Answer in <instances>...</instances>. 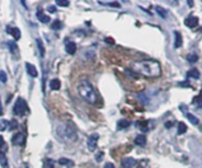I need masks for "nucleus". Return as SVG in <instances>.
Returning <instances> with one entry per match:
<instances>
[{
    "instance_id": "f257e3e1",
    "label": "nucleus",
    "mask_w": 202,
    "mask_h": 168,
    "mask_svg": "<svg viewBox=\"0 0 202 168\" xmlns=\"http://www.w3.org/2000/svg\"><path fill=\"white\" fill-rule=\"evenodd\" d=\"M134 72L147 78H157L161 75V65L156 60H144L131 64Z\"/></svg>"
},
{
    "instance_id": "f03ea898",
    "label": "nucleus",
    "mask_w": 202,
    "mask_h": 168,
    "mask_svg": "<svg viewBox=\"0 0 202 168\" xmlns=\"http://www.w3.org/2000/svg\"><path fill=\"white\" fill-rule=\"evenodd\" d=\"M56 134L58 140L65 144H71L77 140V132L71 122H61L56 127Z\"/></svg>"
},
{
    "instance_id": "7ed1b4c3",
    "label": "nucleus",
    "mask_w": 202,
    "mask_h": 168,
    "mask_svg": "<svg viewBox=\"0 0 202 168\" xmlns=\"http://www.w3.org/2000/svg\"><path fill=\"white\" fill-rule=\"evenodd\" d=\"M78 93L89 104H95L97 101V94L95 92L92 85L88 80H82L81 82H79V85H78Z\"/></svg>"
},
{
    "instance_id": "20e7f679",
    "label": "nucleus",
    "mask_w": 202,
    "mask_h": 168,
    "mask_svg": "<svg viewBox=\"0 0 202 168\" xmlns=\"http://www.w3.org/2000/svg\"><path fill=\"white\" fill-rule=\"evenodd\" d=\"M13 113L18 116H24L25 114L28 113V106L26 104V101L22 99V98H18L16 104H14V107H13Z\"/></svg>"
},
{
    "instance_id": "39448f33",
    "label": "nucleus",
    "mask_w": 202,
    "mask_h": 168,
    "mask_svg": "<svg viewBox=\"0 0 202 168\" xmlns=\"http://www.w3.org/2000/svg\"><path fill=\"white\" fill-rule=\"evenodd\" d=\"M100 139V134L98 133H92L89 138H88V148L90 152H94V150L97 148V141Z\"/></svg>"
},
{
    "instance_id": "423d86ee",
    "label": "nucleus",
    "mask_w": 202,
    "mask_h": 168,
    "mask_svg": "<svg viewBox=\"0 0 202 168\" xmlns=\"http://www.w3.org/2000/svg\"><path fill=\"white\" fill-rule=\"evenodd\" d=\"M12 144L14 146H22L25 144V135L22 133H16L12 136Z\"/></svg>"
},
{
    "instance_id": "0eeeda50",
    "label": "nucleus",
    "mask_w": 202,
    "mask_h": 168,
    "mask_svg": "<svg viewBox=\"0 0 202 168\" xmlns=\"http://www.w3.org/2000/svg\"><path fill=\"white\" fill-rule=\"evenodd\" d=\"M198 24H199V19L196 17H194L193 14L188 16L187 18L184 19V25L187 27H189V28H194L195 26H198Z\"/></svg>"
},
{
    "instance_id": "6e6552de",
    "label": "nucleus",
    "mask_w": 202,
    "mask_h": 168,
    "mask_svg": "<svg viewBox=\"0 0 202 168\" xmlns=\"http://www.w3.org/2000/svg\"><path fill=\"white\" fill-rule=\"evenodd\" d=\"M136 160L134 158H124L122 160V166L123 168H132L134 166H136Z\"/></svg>"
},
{
    "instance_id": "1a4fd4ad",
    "label": "nucleus",
    "mask_w": 202,
    "mask_h": 168,
    "mask_svg": "<svg viewBox=\"0 0 202 168\" xmlns=\"http://www.w3.org/2000/svg\"><path fill=\"white\" fill-rule=\"evenodd\" d=\"M25 67H26L27 74L30 75V76H32V78H37V76H38V71H37V68H36V67H34L32 64H30V62H26Z\"/></svg>"
},
{
    "instance_id": "9d476101",
    "label": "nucleus",
    "mask_w": 202,
    "mask_h": 168,
    "mask_svg": "<svg viewBox=\"0 0 202 168\" xmlns=\"http://www.w3.org/2000/svg\"><path fill=\"white\" fill-rule=\"evenodd\" d=\"M6 31L12 36V37L14 38L16 40H19L21 37V32L19 28H17V27H7L6 28Z\"/></svg>"
},
{
    "instance_id": "9b49d317",
    "label": "nucleus",
    "mask_w": 202,
    "mask_h": 168,
    "mask_svg": "<svg viewBox=\"0 0 202 168\" xmlns=\"http://www.w3.org/2000/svg\"><path fill=\"white\" fill-rule=\"evenodd\" d=\"M65 51H66V53H69V54H75L76 53V51H77V45H76V42H73V41H70V42H67L66 45H65Z\"/></svg>"
},
{
    "instance_id": "f8f14e48",
    "label": "nucleus",
    "mask_w": 202,
    "mask_h": 168,
    "mask_svg": "<svg viewBox=\"0 0 202 168\" xmlns=\"http://www.w3.org/2000/svg\"><path fill=\"white\" fill-rule=\"evenodd\" d=\"M37 18H38V20H39L40 22H43V24H47V22L51 21V18H50L49 16H46L45 13H43L41 10H39V11L37 12Z\"/></svg>"
},
{
    "instance_id": "ddd939ff",
    "label": "nucleus",
    "mask_w": 202,
    "mask_h": 168,
    "mask_svg": "<svg viewBox=\"0 0 202 168\" xmlns=\"http://www.w3.org/2000/svg\"><path fill=\"white\" fill-rule=\"evenodd\" d=\"M174 37H175V42H174V47L175 48H180L182 46V36L180 32L175 31L174 32Z\"/></svg>"
},
{
    "instance_id": "4468645a",
    "label": "nucleus",
    "mask_w": 202,
    "mask_h": 168,
    "mask_svg": "<svg viewBox=\"0 0 202 168\" xmlns=\"http://www.w3.org/2000/svg\"><path fill=\"white\" fill-rule=\"evenodd\" d=\"M155 11H156V13H157L162 19H165L167 17H168V12H167L165 8H163L162 6L156 5V6H155Z\"/></svg>"
},
{
    "instance_id": "2eb2a0df",
    "label": "nucleus",
    "mask_w": 202,
    "mask_h": 168,
    "mask_svg": "<svg viewBox=\"0 0 202 168\" xmlns=\"http://www.w3.org/2000/svg\"><path fill=\"white\" fill-rule=\"evenodd\" d=\"M61 81L58 80V79H52L51 81H50V88L52 90V91H58L59 88H61Z\"/></svg>"
},
{
    "instance_id": "dca6fc26",
    "label": "nucleus",
    "mask_w": 202,
    "mask_h": 168,
    "mask_svg": "<svg viewBox=\"0 0 202 168\" xmlns=\"http://www.w3.org/2000/svg\"><path fill=\"white\" fill-rule=\"evenodd\" d=\"M0 166H1V168H8L7 158H6L5 153H2V152H0Z\"/></svg>"
},
{
    "instance_id": "f3484780",
    "label": "nucleus",
    "mask_w": 202,
    "mask_h": 168,
    "mask_svg": "<svg viewBox=\"0 0 202 168\" xmlns=\"http://www.w3.org/2000/svg\"><path fill=\"white\" fill-rule=\"evenodd\" d=\"M187 76L188 78H194V79H199L200 78V72L196 68H192L187 72Z\"/></svg>"
},
{
    "instance_id": "a211bd4d",
    "label": "nucleus",
    "mask_w": 202,
    "mask_h": 168,
    "mask_svg": "<svg viewBox=\"0 0 202 168\" xmlns=\"http://www.w3.org/2000/svg\"><path fill=\"white\" fill-rule=\"evenodd\" d=\"M130 125H131V122H130L129 120L123 119V120H120V121H118L117 127H118V130H124V128H128Z\"/></svg>"
},
{
    "instance_id": "6ab92c4d",
    "label": "nucleus",
    "mask_w": 202,
    "mask_h": 168,
    "mask_svg": "<svg viewBox=\"0 0 202 168\" xmlns=\"http://www.w3.org/2000/svg\"><path fill=\"white\" fill-rule=\"evenodd\" d=\"M145 142H147V138L144 135H137L135 138V144L138 145V146H144Z\"/></svg>"
},
{
    "instance_id": "aec40b11",
    "label": "nucleus",
    "mask_w": 202,
    "mask_h": 168,
    "mask_svg": "<svg viewBox=\"0 0 202 168\" xmlns=\"http://www.w3.org/2000/svg\"><path fill=\"white\" fill-rule=\"evenodd\" d=\"M58 164L59 165H63V166H67V167H73V161L69 160V159H65V158H61L58 160Z\"/></svg>"
},
{
    "instance_id": "412c9836",
    "label": "nucleus",
    "mask_w": 202,
    "mask_h": 168,
    "mask_svg": "<svg viewBox=\"0 0 202 168\" xmlns=\"http://www.w3.org/2000/svg\"><path fill=\"white\" fill-rule=\"evenodd\" d=\"M98 4L101 5H106V6H110V7H116V8H120L121 7V4L117 2V1H98Z\"/></svg>"
},
{
    "instance_id": "4be33fe9",
    "label": "nucleus",
    "mask_w": 202,
    "mask_h": 168,
    "mask_svg": "<svg viewBox=\"0 0 202 168\" xmlns=\"http://www.w3.org/2000/svg\"><path fill=\"white\" fill-rule=\"evenodd\" d=\"M198 60H199V56H198L196 53H190V54L187 56V61H188L189 64H194V62H196Z\"/></svg>"
},
{
    "instance_id": "5701e85b",
    "label": "nucleus",
    "mask_w": 202,
    "mask_h": 168,
    "mask_svg": "<svg viewBox=\"0 0 202 168\" xmlns=\"http://www.w3.org/2000/svg\"><path fill=\"white\" fill-rule=\"evenodd\" d=\"M37 47H38V50H39V54H40V56H45V47H44V45H43L41 39H37Z\"/></svg>"
},
{
    "instance_id": "b1692460",
    "label": "nucleus",
    "mask_w": 202,
    "mask_h": 168,
    "mask_svg": "<svg viewBox=\"0 0 202 168\" xmlns=\"http://www.w3.org/2000/svg\"><path fill=\"white\" fill-rule=\"evenodd\" d=\"M7 46H8L10 51H11L12 53H16V52L18 51V46H17V44H16L14 41H8V42H7Z\"/></svg>"
},
{
    "instance_id": "393cba45",
    "label": "nucleus",
    "mask_w": 202,
    "mask_h": 168,
    "mask_svg": "<svg viewBox=\"0 0 202 168\" xmlns=\"http://www.w3.org/2000/svg\"><path fill=\"white\" fill-rule=\"evenodd\" d=\"M187 119H188L193 125H198V124H199V119H198L195 115L190 114V113H187Z\"/></svg>"
},
{
    "instance_id": "a878e982",
    "label": "nucleus",
    "mask_w": 202,
    "mask_h": 168,
    "mask_svg": "<svg viewBox=\"0 0 202 168\" xmlns=\"http://www.w3.org/2000/svg\"><path fill=\"white\" fill-rule=\"evenodd\" d=\"M187 132V125L184 122H180L179 124V128H177V134H184Z\"/></svg>"
},
{
    "instance_id": "bb28decb",
    "label": "nucleus",
    "mask_w": 202,
    "mask_h": 168,
    "mask_svg": "<svg viewBox=\"0 0 202 168\" xmlns=\"http://www.w3.org/2000/svg\"><path fill=\"white\" fill-rule=\"evenodd\" d=\"M51 28L52 30H61L63 28V22H61V20H55L53 24H52V26H51Z\"/></svg>"
},
{
    "instance_id": "cd10ccee",
    "label": "nucleus",
    "mask_w": 202,
    "mask_h": 168,
    "mask_svg": "<svg viewBox=\"0 0 202 168\" xmlns=\"http://www.w3.org/2000/svg\"><path fill=\"white\" fill-rule=\"evenodd\" d=\"M8 127V121L6 120H0V132H4Z\"/></svg>"
},
{
    "instance_id": "c85d7f7f",
    "label": "nucleus",
    "mask_w": 202,
    "mask_h": 168,
    "mask_svg": "<svg viewBox=\"0 0 202 168\" xmlns=\"http://www.w3.org/2000/svg\"><path fill=\"white\" fill-rule=\"evenodd\" d=\"M56 5L57 6H61V7H66V6L70 5V1H67V0H57Z\"/></svg>"
},
{
    "instance_id": "c756f323",
    "label": "nucleus",
    "mask_w": 202,
    "mask_h": 168,
    "mask_svg": "<svg viewBox=\"0 0 202 168\" xmlns=\"http://www.w3.org/2000/svg\"><path fill=\"white\" fill-rule=\"evenodd\" d=\"M18 127V122H17V120L16 119H13V120H11L10 122H8V127L7 128H10V130H14V128H17Z\"/></svg>"
},
{
    "instance_id": "7c9ffc66",
    "label": "nucleus",
    "mask_w": 202,
    "mask_h": 168,
    "mask_svg": "<svg viewBox=\"0 0 202 168\" xmlns=\"http://www.w3.org/2000/svg\"><path fill=\"white\" fill-rule=\"evenodd\" d=\"M44 168H55V162L50 159H47L45 162H44Z\"/></svg>"
},
{
    "instance_id": "2f4dec72",
    "label": "nucleus",
    "mask_w": 202,
    "mask_h": 168,
    "mask_svg": "<svg viewBox=\"0 0 202 168\" xmlns=\"http://www.w3.org/2000/svg\"><path fill=\"white\" fill-rule=\"evenodd\" d=\"M5 150H6V144H5V140H4V138L0 135V152L5 153Z\"/></svg>"
},
{
    "instance_id": "473e14b6",
    "label": "nucleus",
    "mask_w": 202,
    "mask_h": 168,
    "mask_svg": "<svg viewBox=\"0 0 202 168\" xmlns=\"http://www.w3.org/2000/svg\"><path fill=\"white\" fill-rule=\"evenodd\" d=\"M0 81H1L2 84H6V82H7V75H6V73H5L4 71H0Z\"/></svg>"
},
{
    "instance_id": "72a5a7b5",
    "label": "nucleus",
    "mask_w": 202,
    "mask_h": 168,
    "mask_svg": "<svg viewBox=\"0 0 202 168\" xmlns=\"http://www.w3.org/2000/svg\"><path fill=\"white\" fill-rule=\"evenodd\" d=\"M193 104H196V105H198V107H199V108H201L202 107V98H200V96L195 98V99L193 100Z\"/></svg>"
},
{
    "instance_id": "f704fd0d",
    "label": "nucleus",
    "mask_w": 202,
    "mask_h": 168,
    "mask_svg": "<svg viewBox=\"0 0 202 168\" xmlns=\"http://www.w3.org/2000/svg\"><path fill=\"white\" fill-rule=\"evenodd\" d=\"M103 155H104L103 152H100L98 154H96V161H97V162H101L102 160H103Z\"/></svg>"
},
{
    "instance_id": "c9c22d12",
    "label": "nucleus",
    "mask_w": 202,
    "mask_h": 168,
    "mask_svg": "<svg viewBox=\"0 0 202 168\" xmlns=\"http://www.w3.org/2000/svg\"><path fill=\"white\" fill-rule=\"evenodd\" d=\"M138 98H141L142 100V102H143V104H148V102H149V101H148V98H145V96H144V94L143 93H141V94H138Z\"/></svg>"
},
{
    "instance_id": "e433bc0d",
    "label": "nucleus",
    "mask_w": 202,
    "mask_h": 168,
    "mask_svg": "<svg viewBox=\"0 0 202 168\" xmlns=\"http://www.w3.org/2000/svg\"><path fill=\"white\" fill-rule=\"evenodd\" d=\"M56 11H57L56 6H49V7H47V12H50V13H55Z\"/></svg>"
},
{
    "instance_id": "4c0bfd02",
    "label": "nucleus",
    "mask_w": 202,
    "mask_h": 168,
    "mask_svg": "<svg viewBox=\"0 0 202 168\" xmlns=\"http://www.w3.org/2000/svg\"><path fill=\"white\" fill-rule=\"evenodd\" d=\"M104 168H115V166H114V164H111V162H106V164L104 165Z\"/></svg>"
},
{
    "instance_id": "58836bf2",
    "label": "nucleus",
    "mask_w": 202,
    "mask_h": 168,
    "mask_svg": "<svg viewBox=\"0 0 202 168\" xmlns=\"http://www.w3.org/2000/svg\"><path fill=\"white\" fill-rule=\"evenodd\" d=\"M105 41H106V42H110V45H114V44H115V41H114L112 39H110V38H105Z\"/></svg>"
},
{
    "instance_id": "ea45409f",
    "label": "nucleus",
    "mask_w": 202,
    "mask_h": 168,
    "mask_svg": "<svg viewBox=\"0 0 202 168\" xmlns=\"http://www.w3.org/2000/svg\"><path fill=\"white\" fill-rule=\"evenodd\" d=\"M164 126H165V128H169V127H171V126H173V122H165V125H164Z\"/></svg>"
},
{
    "instance_id": "a19ab883",
    "label": "nucleus",
    "mask_w": 202,
    "mask_h": 168,
    "mask_svg": "<svg viewBox=\"0 0 202 168\" xmlns=\"http://www.w3.org/2000/svg\"><path fill=\"white\" fill-rule=\"evenodd\" d=\"M188 5H189V6H190V7H193V5H194V2H193V1H190V0H189V1H188Z\"/></svg>"
},
{
    "instance_id": "79ce46f5",
    "label": "nucleus",
    "mask_w": 202,
    "mask_h": 168,
    "mask_svg": "<svg viewBox=\"0 0 202 168\" xmlns=\"http://www.w3.org/2000/svg\"><path fill=\"white\" fill-rule=\"evenodd\" d=\"M0 115H2V106H1V102H0Z\"/></svg>"
}]
</instances>
